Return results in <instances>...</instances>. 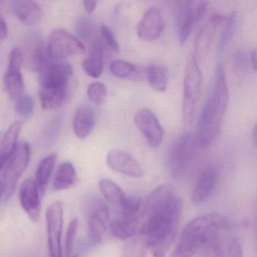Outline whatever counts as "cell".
Segmentation results:
<instances>
[{
    "label": "cell",
    "instance_id": "3",
    "mask_svg": "<svg viewBox=\"0 0 257 257\" xmlns=\"http://www.w3.org/2000/svg\"><path fill=\"white\" fill-rule=\"evenodd\" d=\"M228 228V221L220 215L213 213L195 218L183 228L171 257H193L204 246L218 253L219 232Z\"/></svg>",
    "mask_w": 257,
    "mask_h": 257
},
{
    "label": "cell",
    "instance_id": "1",
    "mask_svg": "<svg viewBox=\"0 0 257 257\" xmlns=\"http://www.w3.org/2000/svg\"><path fill=\"white\" fill-rule=\"evenodd\" d=\"M183 201L172 186L156 188L144 204L141 233L153 257H165L178 228Z\"/></svg>",
    "mask_w": 257,
    "mask_h": 257
},
{
    "label": "cell",
    "instance_id": "22",
    "mask_svg": "<svg viewBox=\"0 0 257 257\" xmlns=\"http://www.w3.org/2000/svg\"><path fill=\"white\" fill-rule=\"evenodd\" d=\"M13 13L25 25L37 23L41 18L40 6L32 0H16L10 4Z\"/></svg>",
    "mask_w": 257,
    "mask_h": 257
},
{
    "label": "cell",
    "instance_id": "34",
    "mask_svg": "<svg viewBox=\"0 0 257 257\" xmlns=\"http://www.w3.org/2000/svg\"><path fill=\"white\" fill-rule=\"evenodd\" d=\"M87 95L92 103L100 105L106 100L107 88L102 82H92L87 88Z\"/></svg>",
    "mask_w": 257,
    "mask_h": 257
},
{
    "label": "cell",
    "instance_id": "45",
    "mask_svg": "<svg viewBox=\"0 0 257 257\" xmlns=\"http://www.w3.org/2000/svg\"><path fill=\"white\" fill-rule=\"evenodd\" d=\"M72 257H78L77 255H73Z\"/></svg>",
    "mask_w": 257,
    "mask_h": 257
},
{
    "label": "cell",
    "instance_id": "25",
    "mask_svg": "<svg viewBox=\"0 0 257 257\" xmlns=\"http://www.w3.org/2000/svg\"><path fill=\"white\" fill-rule=\"evenodd\" d=\"M77 182V174L74 165L70 162H63L59 165L55 180L53 182V189L55 191L67 190L73 187Z\"/></svg>",
    "mask_w": 257,
    "mask_h": 257
},
{
    "label": "cell",
    "instance_id": "27",
    "mask_svg": "<svg viewBox=\"0 0 257 257\" xmlns=\"http://www.w3.org/2000/svg\"><path fill=\"white\" fill-rule=\"evenodd\" d=\"M146 76L153 89L159 92H165L168 88V74L163 66L152 64L146 68Z\"/></svg>",
    "mask_w": 257,
    "mask_h": 257
},
{
    "label": "cell",
    "instance_id": "38",
    "mask_svg": "<svg viewBox=\"0 0 257 257\" xmlns=\"http://www.w3.org/2000/svg\"><path fill=\"white\" fill-rule=\"evenodd\" d=\"M100 32H101V35L103 37V40L106 42L108 46L115 52H119V45H118V41L115 39V35H114L112 31H111L110 28L109 27L106 26V25H103L101 28H100Z\"/></svg>",
    "mask_w": 257,
    "mask_h": 257
},
{
    "label": "cell",
    "instance_id": "8",
    "mask_svg": "<svg viewBox=\"0 0 257 257\" xmlns=\"http://www.w3.org/2000/svg\"><path fill=\"white\" fill-rule=\"evenodd\" d=\"M47 46L49 55L55 61L79 55L85 51V46L79 39L63 29L55 30L51 33Z\"/></svg>",
    "mask_w": 257,
    "mask_h": 257
},
{
    "label": "cell",
    "instance_id": "32",
    "mask_svg": "<svg viewBox=\"0 0 257 257\" xmlns=\"http://www.w3.org/2000/svg\"><path fill=\"white\" fill-rule=\"evenodd\" d=\"M76 34L81 40L90 41L94 39L97 33L95 22L90 18H80L75 25Z\"/></svg>",
    "mask_w": 257,
    "mask_h": 257
},
{
    "label": "cell",
    "instance_id": "17",
    "mask_svg": "<svg viewBox=\"0 0 257 257\" xmlns=\"http://www.w3.org/2000/svg\"><path fill=\"white\" fill-rule=\"evenodd\" d=\"M40 192L35 180L27 179L21 185L19 189V199L22 208L26 212L30 219L38 222L41 213Z\"/></svg>",
    "mask_w": 257,
    "mask_h": 257
},
{
    "label": "cell",
    "instance_id": "18",
    "mask_svg": "<svg viewBox=\"0 0 257 257\" xmlns=\"http://www.w3.org/2000/svg\"><path fill=\"white\" fill-rule=\"evenodd\" d=\"M164 21L159 9H149L140 21L137 28L138 37L146 42H153L162 36L164 31Z\"/></svg>",
    "mask_w": 257,
    "mask_h": 257
},
{
    "label": "cell",
    "instance_id": "28",
    "mask_svg": "<svg viewBox=\"0 0 257 257\" xmlns=\"http://www.w3.org/2000/svg\"><path fill=\"white\" fill-rule=\"evenodd\" d=\"M67 90L40 88V94L41 106L44 110L57 109L62 106L67 98Z\"/></svg>",
    "mask_w": 257,
    "mask_h": 257
},
{
    "label": "cell",
    "instance_id": "4",
    "mask_svg": "<svg viewBox=\"0 0 257 257\" xmlns=\"http://www.w3.org/2000/svg\"><path fill=\"white\" fill-rule=\"evenodd\" d=\"M203 76L198 59L189 54L186 60L183 77V115L186 124H192L201 97Z\"/></svg>",
    "mask_w": 257,
    "mask_h": 257
},
{
    "label": "cell",
    "instance_id": "30",
    "mask_svg": "<svg viewBox=\"0 0 257 257\" xmlns=\"http://www.w3.org/2000/svg\"><path fill=\"white\" fill-rule=\"evenodd\" d=\"M148 249L145 238L141 234L128 239L123 247L121 257H145Z\"/></svg>",
    "mask_w": 257,
    "mask_h": 257
},
{
    "label": "cell",
    "instance_id": "7",
    "mask_svg": "<svg viewBox=\"0 0 257 257\" xmlns=\"http://www.w3.org/2000/svg\"><path fill=\"white\" fill-rule=\"evenodd\" d=\"M206 1H182L177 10V34L180 44L184 45L195 29L197 24L204 17L207 9Z\"/></svg>",
    "mask_w": 257,
    "mask_h": 257
},
{
    "label": "cell",
    "instance_id": "6",
    "mask_svg": "<svg viewBox=\"0 0 257 257\" xmlns=\"http://www.w3.org/2000/svg\"><path fill=\"white\" fill-rule=\"evenodd\" d=\"M197 149L192 134L186 133L177 138L168 150L167 164L171 177L179 179L189 169Z\"/></svg>",
    "mask_w": 257,
    "mask_h": 257
},
{
    "label": "cell",
    "instance_id": "9",
    "mask_svg": "<svg viewBox=\"0 0 257 257\" xmlns=\"http://www.w3.org/2000/svg\"><path fill=\"white\" fill-rule=\"evenodd\" d=\"M63 226L64 206L61 201H55L49 205L46 212L48 246L50 257H63L61 245Z\"/></svg>",
    "mask_w": 257,
    "mask_h": 257
},
{
    "label": "cell",
    "instance_id": "5",
    "mask_svg": "<svg viewBox=\"0 0 257 257\" xmlns=\"http://www.w3.org/2000/svg\"><path fill=\"white\" fill-rule=\"evenodd\" d=\"M31 159V149L26 142L19 144L17 149L5 165L1 167V190L3 202H7L14 193L18 180L23 174Z\"/></svg>",
    "mask_w": 257,
    "mask_h": 257
},
{
    "label": "cell",
    "instance_id": "20",
    "mask_svg": "<svg viewBox=\"0 0 257 257\" xmlns=\"http://www.w3.org/2000/svg\"><path fill=\"white\" fill-rule=\"evenodd\" d=\"M95 112L88 104L79 106L75 111L73 118V128L78 138L84 139L89 136L95 125Z\"/></svg>",
    "mask_w": 257,
    "mask_h": 257
},
{
    "label": "cell",
    "instance_id": "41",
    "mask_svg": "<svg viewBox=\"0 0 257 257\" xmlns=\"http://www.w3.org/2000/svg\"><path fill=\"white\" fill-rule=\"evenodd\" d=\"M250 65L254 72H257V44L254 46L250 54Z\"/></svg>",
    "mask_w": 257,
    "mask_h": 257
},
{
    "label": "cell",
    "instance_id": "13",
    "mask_svg": "<svg viewBox=\"0 0 257 257\" xmlns=\"http://www.w3.org/2000/svg\"><path fill=\"white\" fill-rule=\"evenodd\" d=\"M40 73V88L67 90L73 69L67 63L55 61Z\"/></svg>",
    "mask_w": 257,
    "mask_h": 257
},
{
    "label": "cell",
    "instance_id": "21",
    "mask_svg": "<svg viewBox=\"0 0 257 257\" xmlns=\"http://www.w3.org/2000/svg\"><path fill=\"white\" fill-rule=\"evenodd\" d=\"M141 224L142 218L121 215L110 222L109 228L114 237L127 240L141 233Z\"/></svg>",
    "mask_w": 257,
    "mask_h": 257
},
{
    "label": "cell",
    "instance_id": "10",
    "mask_svg": "<svg viewBox=\"0 0 257 257\" xmlns=\"http://www.w3.org/2000/svg\"><path fill=\"white\" fill-rule=\"evenodd\" d=\"M24 64L30 70L41 73L52 62L48 46L40 36L31 34L23 42Z\"/></svg>",
    "mask_w": 257,
    "mask_h": 257
},
{
    "label": "cell",
    "instance_id": "33",
    "mask_svg": "<svg viewBox=\"0 0 257 257\" xmlns=\"http://www.w3.org/2000/svg\"><path fill=\"white\" fill-rule=\"evenodd\" d=\"M109 70L114 76L120 79H126L137 73V68L135 65L121 60L112 61L109 65Z\"/></svg>",
    "mask_w": 257,
    "mask_h": 257
},
{
    "label": "cell",
    "instance_id": "37",
    "mask_svg": "<svg viewBox=\"0 0 257 257\" xmlns=\"http://www.w3.org/2000/svg\"><path fill=\"white\" fill-rule=\"evenodd\" d=\"M248 58L243 51H238L233 58V70L237 76H243L247 70Z\"/></svg>",
    "mask_w": 257,
    "mask_h": 257
},
{
    "label": "cell",
    "instance_id": "40",
    "mask_svg": "<svg viewBox=\"0 0 257 257\" xmlns=\"http://www.w3.org/2000/svg\"><path fill=\"white\" fill-rule=\"evenodd\" d=\"M60 121H61V119L59 118H56L52 120V122L49 124L47 132L46 133V141H49V143L56 138L58 131H59V127H61Z\"/></svg>",
    "mask_w": 257,
    "mask_h": 257
},
{
    "label": "cell",
    "instance_id": "39",
    "mask_svg": "<svg viewBox=\"0 0 257 257\" xmlns=\"http://www.w3.org/2000/svg\"><path fill=\"white\" fill-rule=\"evenodd\" d=\"M227 256L243 257L241 243L237 237H233L227 245Z\"/></svg>",
    "mask_w": 257,
    "mask_h": 257
},
{
    "label": "cell",
    "instance_id": "14",
    "mask_svg": "<svg viewBox=\"0 0 257 257\" xmlns=\"http://www.w3.org/2000/svg\"><path fill=\"white\" fill-rule=\"evenodd\" d=\"M135 122L142 132L147 143L153 148H157L162 144L164 138V129L156 114L149 109H142L135 114Z\"/></svg>",
    "mask_w": 257,
    "mask_h": 257
},
{
    "label": "cell",
    "instance_id": "29",
    "mask_svg": "<svg viewBox=\"0 0 257 257\" xmlns=\"http://www.w3.org/2000/svg\"><path fill=\"white\" fill-rule=\"evenodd\" d=\"M99 188L106 201L119 208L127 197L119 186L108 179L100 180L99 182Z\"/></svg>",
    "mask_w": 257,
    "mask_h": 257
},
{
    "label": "cell",
    "instance_id": "11",
    "mask_svg": "<svg viewBox=\"0 0 257 257\" xmlns=\"http://www.w3.org/2000/svg\"><path fill=\"white\" fill-rule=\"evenodd\" d=\"M22 64H24V58L22 49L19 48L12 49L9 58L8 68L4 76V83L9 95L14 100L22 97L25 90L21 72Z\"/></svg>",
    "mask_w": 257,
    "mask_h": 257
},
{
    "label": "cell",
    "instance_id": "19",
    "mask_svg": "<svg viewBox=\"0 0 257 257\" xmlns=\"http://www.w3.org/2000/svg\"><path fill=\"white\" fill-rule=\"evenodd\" d=\"M217 171L213 166H207L201 171L191 195L194 204H201L211 195L217 182Z\"/></svg>",
    "mask_w": 257,
    "mask_h": 257
},
{
    "label": "cell",
    "instance_id": "16",
    "mask_svg": "<svg viewBox=\"0 0 257 257\" xmlns=\"http://www.w3.org/2000/svg\"><path fill=\"white\" fill-rule=\"evenodd\" d=\"M106 163L111 169L124 175L137 179L144 176V171L136 159L123 150H110L106 156Z\"/></svg>",
    "mask_w": 257,
    "mask_h": 257
},
{
    "label": "cell",
    "instance_id": "23",
    "mask_svg": "<svg viewBox=\"0 0 257 257\" xmlns=\"http://www.w3.org/2000/svg\"><path fill=\"white\" fill-rule=\"evenodd\" d=\"M22 129V123L16 121L10 125L8 130L4 134L1 144H0V162L1 167L7 163V161L12 157L18 145V138Z\"/></svg>",
    "mask_w": 257,
    "mask_h": 257
},
{
    "label": "cell",
    "instance_id": "44",
    "mask_svg": "<svg viewBox=\"0 0 257 257\" xmlns=\"http://www.w3.org/2000/svg\"><path fill=\"white\" fill-rule=\"evenodd\" d=\"M252 142L254 145L257 147V122L254 125L253 131H252Z\"/></svg>",
    "mask_w": 257,
    "mask_h": 257
},
{
    "label": "cell",
    "instance_id": "26",
    "mask_svg": "<svg viewBox=\"0 0 257 257\" xmlns=\"http://www.w3.org/2000/svg\"><path fill=\"white\" fill-rule=\"evenodd\" d=\"M56 159L57 155L55 153H52L42 159L37 167L35 181L41 194H44L46 192L51 175L55 168Z\"/></svg>",
    "mask_w": 257,
    "mask_h": 257
},
{
    "label": "cell",
    "instance_id": "15",
    "mask_svg": "<svg viewBox=\"0 0 257 257\" xmlns=\"http://www.w3.org/2000/svg\"><path fill=\"white\" fill-rule=\"evenodd\" d=\"M226 16L219 13H213L209 18L205 24L203 25L198 32L195 40V56L198 58H202L207 55L210 50L213 39L216 35L218 28L222 24L225 23L227 19Z\"/></svg>",
    "mask_w": 257,
    "mask_h": 257
},
{
    "label": "cell",
    "instance_id": "43",
    "mask_svg": "<svg viewBox=\"0 0 257 257\" xmlns=\"http://www.w3.org/2000/svg\"><path fill=\"white\" fill-rule=\"evenodd\" d=\"M83 5L87 13L91 14L95 10L97 2H96V1H83Z\"/></svg>",
    "mask_w": 257,
    "mask_h": 257
},
{
    "label": "cell",
    "instance_id": "12",
    "mask_svg": "<svg viewBox=\"0 0 257 257\" xmlns=\"http://www.w3.org/2000/svg\"><path fill=\"white\" fill-rule=\"evenodd\" d=\"M109 221V209L101 201H92L88 207V237L91 243H99L102 241L107 231Z\"/></svg>",
    "mask_w": 257,
    "mask_h": 257
},
{
    "label": "cell",
    "instance_id": "24",
    "mask_svg": "<svg viewBox=\"0 0 257 257\" xmlns=\"http://www.w3.org/2000/svg\"><path fill=\"white\" fill-rule=\"evenodd\" d=\"M82 67L91 77H100L103 70V49L100 42H94L89 54L82 62Z\"/></svg>",
    "mask_w": 257,
    "mask_h": 257
},
{
    "label": "cell",
    "instance_id": "36",
    "mask_svg": "<svg viewBox=\"0 0 257 257\" xmlns=\"http://www.w3.org/2000/svg\"><path fill=\"white\" fill-rule=\"evenodd\" d=\"M77 229L78 219L74 218L70 221L67 228V234H66L65 245H64L66 257H72Z\"/></svg>",
    "mask_w": 257,
    "mask_h": 257
},
{
    "label": "cell",
    "instance_id": "31",
    "mask_svg": "<svg viewBox=\"0 0 257 257\" xmlns=\"http://www.w3.org/2000/svg\"><path fill=\"white\" fill-rule=\"evenodd\" d=\"M236 23H237V13H232L227 18L226 21L224 23V28L218 43V53H223L231 43L235 31Z\"/></svg>",
    "mask_w": 257,
    "mask_h": 257
},
{
    "label": "cell",
    "instance_id": "2",
    "mask_svg": "<svg viewBox=\"0 0 257 257\" xmlns=\"http://www.w3.org/2000/svg\"><path fill=\"white\" fill-rule=\"evenodd\" d=\"M229 93L223 66L219 64L216 72L213 90L204 104L193 135L197 149L210 147L220 133L228 108Z\"/></svg>",
    "mask_w": 257,
    "mask_h": 257
},
{
    "label": "cell",
    "instance_id": "42",
    "mask_svg": "<svg viewBox=\"0 0 257 257\" xmlns=\"http://www.w3.org/2000/svg\"><path fill=\"white\" fill-rule=\"evenodd\" d=\"M8 26L7 22L4 20V18L1 16V28H0V38L1 40H4L8 36Z\"/></svg>",
    "mask_w": 257,
    "mask_h": 257
},
{
    "label": "cell",
    "instance_id": "35",
    "mask_svg": "<svg viewBox=\"0 0 257 257\" xmlns=\"http://www.w3.org/2000/svg\"><path fill=\"white\" fill-rule=\"evenodd\" d=\"M17 115L23 118H28L31 116L34 111V101L31 96L23 95L16 102L15 106Z\"/></svg>",
    "mask_w": 257,
    "mask_h": 257
}]
</instances>
